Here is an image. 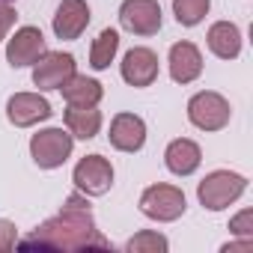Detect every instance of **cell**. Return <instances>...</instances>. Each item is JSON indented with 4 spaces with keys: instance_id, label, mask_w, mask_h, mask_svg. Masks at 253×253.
Segmentation results:
<instances>
[{
    "instance_id": "9c48e42d",
    "label": "cell",
    "mask_w": 253,
    "mask_h": 253,
    "mask_svg": "<svg viewBox=\"0 0 253 253\" xmlns=\"http://www.w3.org/2000/svg\"><path fill=\"white\" fill-rule=\"evenodd\" d=\"M45 36L39 27H18L12 36H6V63L12 69H27L45 54Z\"/></svg>"
},
{
    "instance_id": "7c38bea8",
    "label": "cell",
    "mask_w": 253,
    "mask_h": 253,
    "mask_svg": "<svg viewBox=\"0 0 253 253\" xmlns=\"http://www.w3.org/2000/svg\"><path fill=\"white\" fill-rule=\"evenodd\" d=\"M75 57L63 51H45L33 63V84L39 89H60L72 75H75Z\"/></svg>"
},
{
    "instance_id": "2e32d148",
    "label": "cell",
    "mask_w": 253,
    "mask_h": 253,
    "mask_svg": "<svg viewBox=\"0 0 253 253\" xmlns=\"http://www.w3.org/2000/svg\"><path fill=\"white\" fill-rule=\"evenodd\" d=\"M63 122L72 137L78 140H92L98 131H101V110L98 104H69L63 110Z\"/></svg>"
},
{
    "instance_id": "484cf974",
    "label": "cell",
    "mask_w": 253,
    "mask_h": 253,
    "mask_svg": "<svg viewBox=\"0 0 253 253\" xmlns=\"http://www.w3.org/2000/svg\"><path fill=\"white\" fill-rule=\"evenodd\" d=\"M3 3H12V0H3Z\"/></svg>"
},
{
    "instance_id": "603a6c76",
    "label": "cell",
    "mask_w": 253,
    "mask_h": 253,
    "mask_svg": "<svg viewBox=\"0 0 253 253\" xmlns=\"http://www.w3.org/2000/svg\"><path fill=\"white\" fill-rule=\"evenodd\" d=\"M15 241H18V226L12 220H6V217H0V253L12 250Z\"/></svg>"
},
{
    "instance_id": "d4e9b609",
    "label": "cell",
    "mask_w": 253,
    "mask_h": 253,
    "mask_svg": "<svg viewBox=\"0 0 253 253\" xmlns=\"http://www.w3.org/2000/svg\"><path fill=\"white\" fill-rule=\"evenodd\" d=\"M253 250V238H241V241H229L220 247V253H250Z\"/></svg>"
},
{
    "instance_id": "8fae6325",
    "label": "cell",
    "mask_w": 253,
    "mask_h": 253,
    "mask_svg": "<svg viewBox=\"0 0 253 253\" xmlns=\"http://www.w3.org/2000/svg\"><path fill=\"white\" fill-rule=\"evenodd\" d=\"M107 140H110V146L116 152H128V155L140 152L146 146V122H143V116H137V113H116L110 119Z\"/></svg>"
},
{
    "instance_id": "7a4b0ae2",
    "label": "cell",
    "mask_w": 253,
    "mask_h": 253,
    "mask_svg": "<svg viewBox=\"0 0 253 253\" xmlns=\"http://www.w3.org/2000/svg\"><path fill=\"white\" fill-rule=\"evenodd\" d=\"M247 191V179L235 170H211L197 185V200L206 211H223Z\"/></svg>"
},
{
    "instance_id": "44dd1931",
    "label": "cell",
    "mask_w": 253,
    "mask_h": 253,
    "mask_svg": "<svg viewBox=\"0 0 253 253\" xmlns=\"http://www.w3.org/2000/svg\"><path fill=\"white\" fill-rule=\"evenodd\" d=\"M211 9V0H173V15L182 27H197Z\"/></svg>"
},
{
    "instance_id": "ac0fdd59",
    "label": "cell",
    "mask_w": 253,
    "mask_h": 253,
    "mask_svg": "<svg viewBox=\"0 0 253 253\" xmlns=\"http://www.w3.org/2000/svg\"><path fill=\"white\" fill-rule=\"evenodd\" d=\"M60 92L69 104H98L104 98V86L95 78H86V75H78V72L60 86Z\"/></svg>"
},
{
    "instance_id": "ffe728a7",
    "label": "cell",
    "mask_w": 253,
    "mask_h": 253,
    "mask_svg": "<svg viewBox=\"0 0 253 253\" xmlns=\"http://www.w3.org/2000/svg\"><path fill=\"white\" fill-rule=\"evenodd\" d=\"M125 250L128 253H167L170 241L158 229H140L137 235H131L128 241H125Z\"/></svg>"
},
{
    "instance_id": "9a60e30c",
    "label": "cell",
    "mask_w": 253,
    "mask_h": 253,
    "mask_svg": "<svg viewBox=\"0 0 253 253\" xmlns=\"http://www.w3.org/2000/svg\"><path fill=\"white\" fill-rule=\"evenodd\" d=\"M164 164L173 176H182V179L194 176L203 164V149H200V143H194L188 137H176L164 149Z\"/></svg>"
},
{
    "instance_id": "277c9868",
    "label": "cell",
    "mask_w": 253,
    "mask_h": 253,
    "mask_svg": "<svg viewBox=\"0 0 253 253\" xmlns=\"http://www.w3.org/2000/svg\"><path fill=\"white\" fill-rule=\"evenodd\" d=\"M75 152V137L69 128H42L30 137V158L39 170L63 167Z\"/></svg>"
},
{
    "instance_id": "4fadbf2b",
    "label": "cell",
    "mask_w": 253,
    "mask_h": 253,
    "mask_svg": "<svg viewBox=\"0 0 253 253\" xmlns=\"http://www.w3.org/2000/svg\"><path fill=\"white\" fill-rule=\"evenodd\" d=\"M89 18H92V12H89L86 0H63V3L57 6V12H54V21H51L54 36L66 39V42L81 39L84 30L89 27Z\"/></svg>"
},
{
    "instance_id": "8992f818",
    "label": "cell",
    "mask_w": 253,
    "mask_h": 253,
    "mask_svg": "<svg viewBox=\"0 0 253 253\" xmlns=\"http://www.w3.org/2000/svg\"><path fill=\"white\" fill-rule=\"evenodd\" d=\"M113 164L104 155H84L72 170L75 188L86 197H104L113 188Z\"/></svg>"
},
{
    "instance_id": "e0dca14e",
    "label": "cell",
    "mask_w": 253,
    "mask_h": 253,
    "mask_svg": "<svg viewBox=\"0 0 253 253\" xmlns=\"http://www.w3.org/2000/svg\"><path fill=\"white\" fill-rule=\"evenodd\" d=\"M206 42H209V51L217 57V60H235L241 54V30L238 24L232 21H214L206 33Z\"/></svg>"
},
{
    "instance_id": "3957f363",
    "label": "cell",
    "mask_w": 253,
    "mask_h": 253,
    "mask_svg": "<svg viewBox=\"0 0 253 253\" xmlns=\"http://www.w3.org/2000/svg\"><path fill=\"white\" fill-rule=\"evenodd\" d=\"M137 209H140L143 217H149L155 223H173L188 211V200H185L182 188L167 185V182H155L140 194Z\"/></svg>"
},
{
    "instance_id": "cb8c5ba5",
    "label": "cell",
    "mask_w": 253,
    "mask_h": 253,
    "mask_svg": "<svg viewBox=\"0 0 253 253\" xmlns=\"http://www.w3.org/2000/svg\"><path fill=\"white\" fill-rule=\"evenodd\" d=\"M15 18H18L15 6H12V3H3V0H0V42H3V39L12 33V27H15Z\"/></svg>"
},
{
    "instance_id": "52a82bcc",
    "label": "cell",
    "mask_w": 253,
    "mask_h": 253,
    "mask_svg": "<svg viewBox=\"0 0 253 253\" xmlns=\"http://www.w3.org/2000/svg\"><path fill=\"white\" fill-rule=\"evenodd\" d=\"M119 24L134 36H155L164 24V12L158 0H122Z\"/></svg>"
},
{
    "instance_id": "d6986e66",
    "label": "cell",
    "mask_w": 253,
    "mask_h": 253,
    "mask_svg": "<svg viewBox=\"0 0 253 253\" xmlns=\"http://www.w3.org/2000/svg\"><path fill=\"white\" fill-rule=\"evenodd\" d=\"M116 51H119V33H116L113 27H104V30L95 36L92 48H89V66H92L95 72H104V69L113 63Z\"/></svg>"
},
{
    "instance_id": "7402d4cb",
    "label": "cell",
    "mask_w": 253,
    "mask_h": 253,
    "mask_svg": "<svg viewBox=\"0 0 253 253\" xmlns=\"http://www.w3.org/2000/svg\"><path fill=\"white\" fill-rule=\"evenodd\" d=\"M229 232L232 235H241V238H253V209H241L229 220Z\"/></svg>"
},
{
    "instance_id": "30bf717a",
    "label": "cell",
    "mask_w": 253,
    "mask_h": 253,
    "mask_svg": "<svg viewBox=\"0 0 253 253\" xmlns=\"http://www.w3.org/2000/svg\"><path fill=\"white\" fill-rule=\"evenodd\" d=\"M51 101L39 92H15L6 101V119L15 125V128H30V125H39L45 119H51Z\"/></svg>"
},
{
    "instance_id": "5b68a950",
    "label": "cell",
    "mask_w": 253,
    "mask_h": 253,
    "mask_svg": "<svg viewBox=\"0 0 253 253\" xmlns=\"http://www.w3.org/2000/svg\"><path fill=\"white\" fill-rule=\"evenodd\" d=\"M232 119V104L214 92V89H203L194 92L188 98V122L200 131H223Z\"/></svg>"
},
{
    "instance_id": "6da1fadb",
    "label": "cell",
    "mask_w": 253,
    "mask_h": 253,
    "mask_svg": "<svg viewBox=\"0 0 253 253\" xmlns=\"http://www.w3.org/2000/svg\"><path fill=\"white\" fill-rule=\"evenodd\" d=\"M51 247V250H86V247H107L104 235L95 229L86 194H72L66 197L60 214L48 217L42 226L33 229V235L27 241H21V247Z\"/></svg>"
},
{
    "instance_id": "5bb4252c",
    "label": "cell",
    "mask_w": 253,
    "mask_h": 253,
    "mask_svg": "<svg viewBox=\"0 0 253 253\" xmlns=\"http://www.w3.org/2000/svg\"><path fill=\"white\" fill-rule=\"evenodd\" d=\"M167 66H170V78L176 84H194L203 75V54L194 42H176V45H170Z\"/></svg>"
},
{
    "instance_id": "ba28073f",
    "label": "cell",
    "mask_w": 253,
    "mask_h": 253,
    "mask_svg": "<svg viewBox=\"0 0 253 253\" xmlns=\"http://www.w3.org/2000/svg\"><path fill=\"white\" fill-rule=\"evenodd\" d=\"M119 75L122 81L134 86V89H146L158 81V54L152 48H131L125 51L122 63H119Z\"/></svg>"
}]
</instances>
